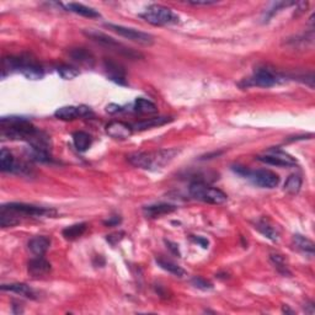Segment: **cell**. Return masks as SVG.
<instances>
[{
    "instance_id": "1",
    "label": "cell",
    "mask_w": 315,
    "mask_h": 315,
    "mask_svg": "<svg viewBox=\"0 0 315 315\" xmlns=\"http://www.w3.org/2000/svg\"><path fill=\"white\" fill-rule=\"evenodd\" d=\"M179 153L180 150L175 148L152 150V152H134L128 155L127 159L136 168L157 171L169 165Z\"/></svg>"
},
{
    "instance_id": "2",
    "label": "cell",
    "mask_w": 315,
    "mask_h": 315,
    "mask_svg": "<svg viewBox=\"0 0 315 315\" xmlns=\"http://www.w3.org/2000/svg\"><path fill=\"white\" fill-rule=\"evenodd\" d=\"M139 16L143 20H146L147 23L154 25V26L176 25L180 21V18L177 14H175L170 8L159 4H153L150 7H148L143 13L139 14Z\"/></svg>"
},
{
    "instance_id": "3",
    "label": "cell",
    "mask_w": 315,
    "mask_h": 315,
    "mask_svg": "<svg viewBox=\"0 0 315 315\" xmlns=\"http://www.w3.org/2000/svg\"><path fill=\"white\" fill-rule=\"evenodd\" d=\"M188 191H190V194L194 199H198V201L204 202V203L223 204L228 199V196L223 191L217 187H213V186L206 185L204 182H192Z\"/></svg>"
},
{
    "instance_id": "4",
    "label": "cell",
    "mask_w": 315,
    "mask_h": 315,
    "mask_svg": "<svg viewBox=\"0 0 315 315\" xmlns=\"http://www.w3.org/2000/svg\"><path fill=\"white\" fill-rule=\"evenodd\" d=\"M3 209L10 211V212L15 213L18 216H26V217H36V218H48L54 217L57 215V211L53 208H46V207H38L34 206V204H26V203H8L3 204Z\"/></svg>"
},
{
    "instance_id": "5",
    "label": "cell",
    "mask_w": 315,
    "mask_h": 315,
    "mask_svg": "<svg viewBox=\"0 0 315 315\" xmlns=\"http://www.w3.org/2000/svg\"><path fill=\"white\" fill-rule=\"evenodd\" d=\"M84 34L86 35L87 37L91 38L92 41L97 42L98 45L112 49V51L117 52V53H120V54H123V56L128 57V58H138V57H142L141 53H137V52H134L132 48L126 47V46H123L122 43L117 42L116 40H114L112 37H109L108 35L102 34V32L85 31Z\"/></svg>"
},
{
    "instance_id": "6",
    "label": "cell",
    "mask_w": 315,
    "mask_h": 315,
    "mask_svg": "<svg viewBox=\"0 0 315 315\" xmlns=\"http://www.w3.org/2000/svg\"><path fill=\"white\" fill-rule=\"evenodd\" d=\"M105 26L108 27L111 31L116 32L120 36L127 38V40L133 41V42L139 43V45L143 46H152L154 43V37L150 34L147 32L139 31V30L132 29V27H126L122 25H116V24H105Z\"/></svg>"
},
{
    "instance_id": "7",
    "label": "cell",
    "mask_w": 315,
    "mask_h": 315,
    "mask_svg": "<svg viewBox=\"0 0 315 315\" xmlns=\"http://www.w3.org/2000/svg\"><path fill=\"white\" fill-rule=\"evenodd\" d=\"M257 160L262 161V163L268 164V165H275V166H284V168H288V166H295L297 165V160L289 155L288 153L283 152L281 149H270L267 150L265 154L259 155Z\"/></svg>"
},
{
    "instance_id": "8",
    "label": "cell",
    "mask_w": 315,
    "mask_h": 315,
    "mask_svg": "<svg viewBox=\"0 0 315 315\" xmlns=\"http://www.w3.org/2000/svg\"><path fill=\"white\" fill-rule=\"evenodd\" d=\"M245 176L249 177L256 186L264 188H275L279 183L278 175L266 169L256 170V171H249L248 170Z\"/></svg>"
},
{
    "instance_id": "9",
    "label": "cell",
    "mask_w": 315,
    "mask_h": 315,
    "mask_svg": "<svg viewBox=\"0 0 315 315\" xmlns=\"http://www.w3.org/2000/svg\"><path fill=\"white\" fill-rule=\"evenodd\" d=\"M279 81L277 74L272 73L268 69H259L255 72L251 78L246 79L245 86H260L271 87Z\"/></svg>"
},
{
    "instance_id": "10",
    "label": "cell",
    "mask_w": 315,
    "mask_h": 315,
    "mask_svg": "<svg viewBox=\"0 0 315 315\" xmlns=\"http://www.w3.org/2000/svg\"><path fill=\"white\" fill-rule=\"evenodd\" d=\"M91 109L87 106H64L54 112V116L62 121H73V120L81 119V117L91 116Z\"/></svg>"
},
{
    "instance_id": "11",
    "label": "cell",
    "mask_w": 315,
    "mask_h": 315,
    "mask_svg": "<svg viewBox=\"0 0 315 315\" xmlns=\"http://www.w3.org/2000/svg\"><path fill=\"white\" fill-rule=\"evenodd\" d=\"M106 133H108L111 138L121 139V141H123V139H127L132 136L133 127L128 125V123L121 121H114L106 126Z\"/></svg>"
},
{
    "instance_id": "12",
    "label": "cell",
    "mask_w": 315,
    "mask_h": 315,
    "mask_svg": "<svg viewBox=\"0 0 315 315\" xmlns=\"http://www.w3.org/2000/svg\"><path fill=\"white\" fill-rule=\"evenodd\" d=\"M27 270L29 273L34 277H40V276H45L51 271V264L42 256H37L35 259L30 260L29 265H27Z\"/></svg>"
},
{
    "instance_id": "13",
    "label": "cell",
    "mask_w": 315,
    "mask_h": 315,
    "mask_svg": "<svg viewBox=\"0 0 315 315\" xmlns=\"http://www.w3.org/2000/svg\"><path fill=\"white\" fill-rule=\"evenodd\" d=\"M19 72H21L26 78L32 79V80H38V79L43 78V70L40 65H37L35 62L25 61V59L21 58Z\"/></svg>"
},
{
    "instance_id": "14",
    "label": "cell",
    "mask_w": 315,
    "mask_h": 315,
    "mask_svg": "<svg viewBox=\"0 0 315 315\" xmlns=\"http://www.w3.org/2000/svg\"><path fill=\"white\" fill-rule=\"evenodd\" d=\"M175 211H176V207L168 203L152 204V206H147L143 208V212L147 216V218H158L161 217V216L175 212Z\"/></svg>"
},
{
    "instance_id": "15",
    "label": "cell",
    "mask_w": 315,
    "mask_h": 315,
    "mask_svg": "<svg viewBox=\"0 0 315 315\" xmlns=\"http://www.w3.org/2000/svg\"><path fill=\"white\" fill-rule=\"evenodd\" d=\"M2 291L7 292H13L16 294H20L23 297L30 298V299H36V292L31 288L30 286H27L26 283H10V284H3Z\"/></svg>"
},
{
    "instance_id": "16",
    "label": "cell",
    "mask_w": 315,
    "mask_h": 315,
    "mask_svg": "<svg viewBox=\"0 0 315 315\" xmlns=\"http://www.w3.org/2000/svg\"><path fill=\"white\" fill-rule=\"evenodd\" d=\"M49 246H51V240L46 237H35L29 242V249L37 256H42L47 253Z\"/></svg>"
},
{
    "instance_id": "17",
    "label": "cell",
    "mask_w": 315,
    "mask_h": 315,
    "mask_svg": "<svg viewBox=\"0 0 315 315\" xmlns=\"http://www.w3.org/2000/svg\"><path fill=\"white\" fill-rule=\"evenodd\" d=\"M65 9L68 12H72L74 14H78V15L85 16V18L89 19H96L100 18V14L96 10H94L92 8L85 7L83 4H79V3H69V4L65 5Z\"/></svg>"
},
{
    "instance_id": "18",
    "label": "cell",
    "mask_w": 315,
    "mask_h": 315,
    "mask_svg": "<svg viewBox=\"0 0 315 315\" xmlns=\"http://www.w3.org/2000/svg\"><path fill=\"white\" fill-rule=\"evenodd\" d=\"M105 68L106 70H108L109 76L111 80L120 84H126V74L121 65H119L117 63L114 62L105 61Z\"/></svg>"
},
{
    "instance_id": "19",
    "label": "cell",
    "mask_w": 315,
    "mask_h": 315,
    "mask_svg": "<svg viewBox=\"0 0 315 315\" xmlns=\"http://www.w3.org/2000/svg\"><path fill=\"white\" fill-rule=\"evenodd\" d=\"M170 121H171L170 117H154V119L143 120V121L134 123L132 127H133V130H136V131H144V130H149V128H153V127H159V126L165 125V123H168Z\"/></svg>"
},
{
    "instance_id": "20",
    "label": "cell",
    "mask_w": 315,
    "mask_h": 315,
    "mask_svg": "<svg viewBox=\"0 0 315 315\" xmlns=\"http://www.w3.org/2000/svg\"><path fill=\"white\" fill-rule=\"evenodd\" d=\"M132 109L134 112H138V114H155L158 111L154 102L143 97L136 98V101L132 103Z\"/></svg>"
},
{
    "instance_id": "21",
    "label": "cell",
    "mask_w": 315,
    "mask_h": 315,
    "mask_svg": "<svg viewBox=\"0 0 315 315\" xmlns=\"http://www.w3.org/2000/svg\"><path fill=\"white\" fill-rule=\"evenodd\" d=\"M86 228H87L86 223L73 224V226H69L67 227V228L63 229L62 234L67 240H75L78 239V238H80L81 235L86 232Z\"/></svg>"
},
{
    "instance_id": "22",
    "label": "cell",
    "mask_w": 315,
    "mask_h": 315,
    "mask_svg": "<svg viewBox=\"0 0 315 315\" xmlns=\"http://www.w3.org/2000/svg\"><path fill=\"white\" fill-rule=\"evenodd\" d=\"M70 57H72L75 62L80 63V64L89 65V67H91V65L94 64V57H92V54L84 48L72 49V51H70Z\"/></svg>"
},
{
    "instance_id": "23",
    "label": "cell",
    "mask_w": 315,
    "mask_h": 315,
    "mask_svg": "<svg viewBox=\"0 0 315 315\" xmlns=\"http://www.w3.org/2000/svg\"><path fill=\"white\" fill-rule=\"evenodd\" d=\"M20 223V218L18 215L10 212V211L0 208V226L3 228H12Z\"/></svg>"
},
{
    "instance_id": "24",
    "label": "cell",
    "mask_w": 315,
    "mask_h": 315,
    "mask_svg": "<svg viewBox=\"0 0 315 315\" xmlns=\"http://www.w3.org/2000/svg\"><path fill=\"white\" fill-rule=\"evenodd\" d=\"M73 142L79 152H85L91 146V137L85 132H75L73 134Z\"/></svg>"
},
{
    "instance_id": "25",
    "label": "cell",
    "mask_w": 315,
    "mask_h": 315,
    "mask_svg": "<svg viewBox=\"0 0 315 315\" xmlns=\"http://www.w3.org/2000/svg\"><path fill=\"white\" fill-rule=\"evenodd\" d=\"M293 244L295 245V248L302 250L303 253L309 254V255H313L314 254V243L311 242L310 239L308 238L303 237V235H294L293 237Z\"/></svg>"
},
{
    "instance_id": "26",
    "label": "cell",
    "mask_w": 315,
    "mask_h": 315,
    "mask_svg": "<svg viewBox=\"0 0 315 315\" xmlns=\"http://www.w3.org/2000/svg\"><path fill=\"white\" fill-rule=\"evenodd\" d=\"M14 166H15V159H14L13 154L7 148H3L0 152V169L3 172H8L13 171Z\"/></svg>"
},
{
    "instance_id": "27",
    "label": "cell",
    "mask_w": 315,
    "mask_h": 315,
    "mask_svg": "<svg viewBox=\"0 0 315 315\" xmlns=\"http://www.w3.org/2000/svg\"><path fill=\"white\" fill-rule=\"evenodd\" d=\"M255 228L257 229L260 233H261L264 237H266L267 239L272 240V242H276L278 239V233L271 226L270 223H267L266 221H259L256 223V227Z\"/></svg>"
},
{
    "instance_id": "28",
    "label": "cell",
    "mask_w": 315,
    "mask_h": 315,
    "mask_svg": "<svg viewBox=\"0 0 315 315\" xmlns=\"http://www.w3.org/2000/svg\"><path fill=\"white\" fill-rule=\"evenodd\" d=\"M300 187H302V177L299 175L293 174L284 182V191H287V192L291 194L299 192Z\"/></svg>"
},
{
    "instance_id": "29",
    "label": "cell",
    "mask_w": 315,
    "mask_h": 315,
    "mask_svg": "<svg viewBox=\"0 0 315 315\" xmlns=\"http://www.w3.org/2000/svg\"><path fill=\"white\" fill-rule=\"evenodd\" d=\"M158 265L160 266L163 270L168 271V272L172 273L174 276H177V277H182V276H185V270H182L181 267L177 266L176 264H174V262L171 261H168V260H163V259H159L157 260Z\"/></svg>"
},
{
    "instance_id": "30",
    "label": "cell",
    "mask_w": 315,
    "mask_h": 315,
    "mask_svg": "<svg viewBox=\"0 0 315 315\" xmlns=\"http://www.w3.org/2000/svg\"><path fill=\"white\" fill-rule=\"evenodd\" d=\"M291 5H297V3L294 2H278L272 4V7L270 9L266 10V14H265V19H267L266 21H268V19L272 18L276 13H278L282 8H287V7H291Z\"/></svg>"
},
{
    "instance_id": "31",
    "label": "cell",
    "mask_w": 315,
    "mask_h": 315,
    "mask_svg": "<svg viewBox=\"0 0 315 315\" xmlns=\"http://www.w3.org/2000/svg\"><path fill=\"white\" fill-rule=\"evenodd\" d=\"M271 261H272V264L275 265V267L277 268L281 273H283V275H289V273H291L289 272L288 267H287L286 261H284V259L281 256V255H277V254L271 255Z\"/></svg>"
},
{
    "instance_id": "32",
    "label": "cell",
    "mask_w": 315,
    "mask_h": 315,
    "mask_svg": "<svg viewBox=\"0 0 315 315\" xmlns=\"http://www.w3.org/2000/svg\"><path fill=\"white\" fill-rule=\"evenodd\" d=\"M191 283H192L196 288L202 289V291H211V289L213 288L212 283L202 277H193L191 279Z\"/></svg>"
},
{
    "instance_id": "33",
    "label": "cell",
    "mask_w": 315,
    "mask_h": 315,
    "mask_svg": "<svg viewBox=\"0 0 315 315\" xmlns=\"http://www.w3.org/2000/svg\"><path fill=\"white\" fill-rule=\"evenodd\" d=\"M58 73L61 74L62 78L64 79H73L79 74L78 70H75L72 67H68V65H62V67H59Z\"/></svg>"
},
{
    "instance_id": "34",
    "label": "cell",
    "mask_w": 315,
    "mask_h": 315,
    "mask_svg": "<svg viewBox=\"0 0 315 315\" xmlns=\"http://www.w3.org/2000/svg\"><path fill=\"white\" fill-rule=\"evenodd\" d=\"M188 4L191 5H196V7H198V5H213L216 4L217 2H213V0H190V2H187Z\"/></svg>"
},
{
    "instance_id": "35",
    "label": "cell",
    "mask_w": 315,
    "mask_h": 315,
    "mask_svg": "<svg viewBox=\"0 0 315 315\" xmlns=\"http://www.w3.org/2000/svg\"><path fill=\"white\" fill-rule=\"evenodd\" d=\"M106 110H108V112H110V114H117V112L125 111L123 106L115 105V103H111V105H109L108 108H106Z\"/></svg>"
},
{
    "instance_id": "36",
    "label": "cell",
    "mask_w": 315,
    "mask_h": 315,
    "mask_svg": "<svg viewBox=\"0 0 315 315\" xmlns=\"http://www.w3.org/2000/svg\"><path fill=\"white\" fill-rule=\"evenodd\" d=\"M166 245H169V249L172 251V253L176 254L177 256H180V251H179V248H177L176 244H174V243H171V242H168V240H166Z\"/></svg>"
},
{
    "instance_id": "37",
    "label": "cell",
    "mask_w": 315,
    "mask_h": 315,
    "mask_svg": "<svg viewBox=\"0 0 315 315\" xmlns=\"http://www.w3.org/2000/svg\"><path fill=\"white\" fill-rule=\"evenodd\" d=\"M193 240L196 243H198V244H201L202 246H203L204 249L206 248H208V240L207 239H204V238H201V237H197V238H193Z\"/></svg>"
},
{
    "instance_id": "38",
    "label": "cell",
    "mask_w": 315,
    "mask_h": 315,
    "mask_svg": "<svg viewBox=\"0 0 315 315\" xmlns=\"http://www.w3.org/2000/svg\"><path fill=\"white\" fill-rule=\"evenodd\" d=\"M120 222H121V219L120 218H112V219H110V221L105 222V226H109V227L116 226V224H119Z\"/></svg>"
}]
</instances>
